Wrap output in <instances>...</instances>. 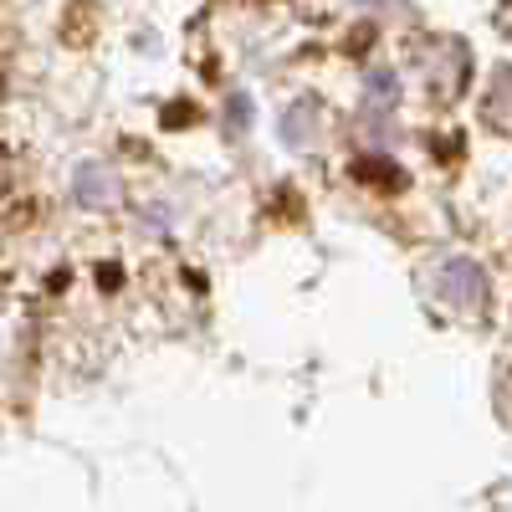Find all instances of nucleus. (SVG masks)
Returning a JSON list of instances; mask_svg holds the SVG:
<instances>
[{
	"label": "nucleus",
	"mask_w": 512,
	"mask_h": 512,
	"mask_svg": "<svg viewBox=\"0 0 512 512\" xmlns=\"http://www.w3.org/2000/svg\"><path fill=\"white\" fill-rule=\"evenodd\" d=\"M431 287H436L441 303L456 308V313H477V308H487V292H492L487 272L472 262V256H446V262L431 272Z\"/></svg>",
	"instance_id": "nucleus-1"
}]
</instances>
